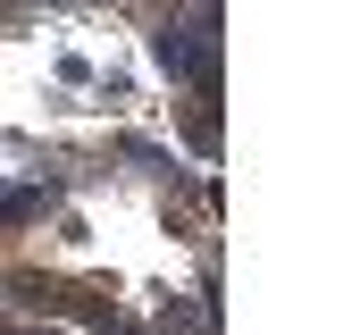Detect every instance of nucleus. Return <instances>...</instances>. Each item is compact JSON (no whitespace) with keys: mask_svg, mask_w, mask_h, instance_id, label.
Returning <instances> with one entry per match:
<instances>
[{"mask_svg":"<svg viewBox=\"0 0 360 335\" xmlns=\"http://www.w3.org/2000/svg\"><path fill=\"white\" fill-rule=\"evenodd\" d=\"M25 218H42V193L34 184H0V227H25Z\"/></svg>","mask_w":360,"mask_h":335,"instance_id":"1","label":"nucleus"}]
</instances>
